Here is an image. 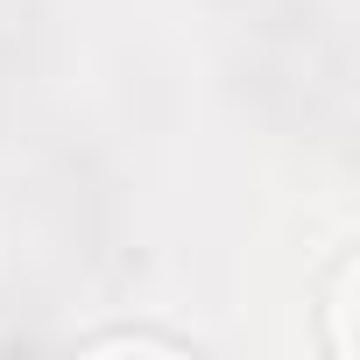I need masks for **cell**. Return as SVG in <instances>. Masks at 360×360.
I'll list each match as a JSON object with an SVG mask.
<instances>
[{"label":"cell","instance_id":"1","mask_svg":"<svg viewBox=\"0 0 360 360\" xmlns=\"http://www.w3.org/2000/svg\"><path fill=\"white\" fill-rule=\"evenodd\" d=\"M92 353H184L176 339H148V332H113V339H92Z\"/></svg>","mask_w":360,"mask_h":360}]
</instances>
